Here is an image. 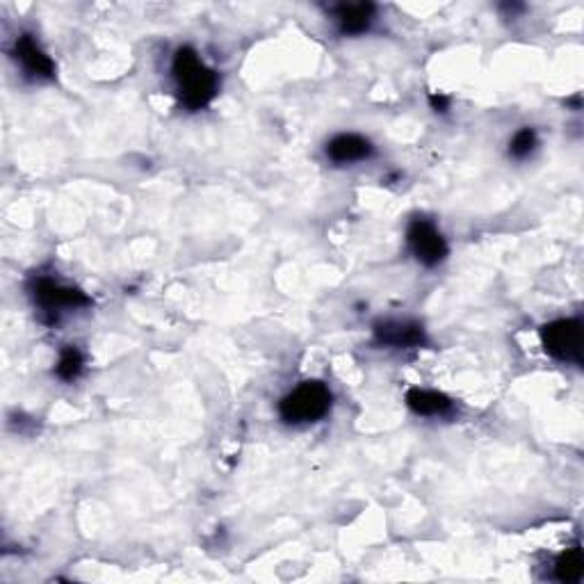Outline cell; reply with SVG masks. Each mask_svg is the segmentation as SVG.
<instances>
[{
    "mask_svg": "<svg viewBox=\"0 0 584 584\" xmlns=\"http://www.w3.org/2000/svg\"><path fill=\"white\" fill-rule=\"evenodd\" d=\"M172 73L176 80L178 99L188 110H204L215 99L219 89L217 71L199 58L192 46H181L174 55Z\"/></svg>",
    "mask_w": 584,
    "mask_h": 584,
    "instance_id": "6da1fadb",
    "label": "cell"
},
{
    "mask_svg": "<svg viewBox=\"0 0 584 584\" xmlns=\"http://www.w3.org/2000/svg\"><path fill=\"white\" fill-rule=\"evenodd\" d=\"M331 404H334V395H331L329 386L318 379H308L292 388L279 402V416L286 425H311L327 416Z\"/></svg>",
    "mask_w": 584,
    "mask_h": 584,
    "instance_id": "7a4b0ae2",
    "label": "cell"
},
{
    "mask_svg": "<svg viewBox=\"0 0 584 584\" xmlns=\"http://www.w3.org/2000/svg\"><path fill=\"white\" fill-rule=\"evenodd\" d=\"M541 345L546 354L553 356L555 361L562 363H582V347H584V331L578 318H562L548 322L541 329Z\"/></svg>",
    "mask_w": 584,
    "mask_h": 584,
    "instance_id": "3957f363",
    "label": "cell"
},
{
    "mask_svg": "<svg viewBox=\"0 0 584 584\" xmlns=\"http://www.w3.org/2000/svg\"><path fill=\"white\" fill-rule=\"evenodd\" d=\"M32 299H35L39 311L51 315V318H58L60 313L78 311V308L92 304V299H89L83 290L48 277H42L32 283Z\"/></svg>",
    "mask_w": 584,
    "mask_h": 584,
    "instance_id": "277c9868",
    "label": "cell"
},
{
    "mask_svg": "<svg viewBox=\"0 0 584 584\" xmlns=\"http://www.w3.org/2000/svg\"><path fill=\"white\" fill-rule=\"evenodd\" d=\"M407 245L413 258L425 267L441 265L450 254L448 240L436 229V224L425 217H413L409 222Z\"/></svg>",
    "mask_w": 584,
    "mask_h": 584,
    "instance_id": "5b68a950",
    "label": "cell"
},
{
    "mask_svg": "<svg viewBox=\"0 0 584 584\" xmlns=\"http://www.w3.org/2000/svg\"><path fill=\"white\" fill-rule=\"evenodd\" d=\"M375 343L388 350H416L427 345L423 324L411 320H381L372 327Z\"/></svg>",
    "mask_w": 584,
    "mask_h": 584,
    "instance_id": "8992f818",
    "label": "cell"
},
{
    "mask_svg": "<svg viewBox=\"0 0 584 584\" xmlns=\"http://www.w3.org/2000/svg\"><path fill=\"white\" fill-rule=\"evenodd\" d=\"M14 60L21 64L23 73L32 80H53L55 62L48 58L39 42L32 35H21L14 42Z\"/></svg>",
    "mask_w": 584,
    "mask_h": 584,
    "instance_id": "52a82bcc",
    "label": "cell"
},
{
    "mask_svg": "<svg viewBox=\"0 0 584 584\" xmlns=\"http://www.w3.org/2000/svg\"><path fill=\"white\" fill-rule=\"evenodd\" d=\"M375 153V146L363 135L356 133H340L331 137L327 144V158L336 165H352V162H363Z\"/></svg>",
    "mask_w": 584,
    "mask_h": 584,
    "instance_id": "ba28073f",
    "label": "cell"
},
{
    "mask_svg": "<svg viewBox=\"0 0 584 584\" xmlns=\"http://www.w3.org/2000/svg\"><path fill=\"white\" fill-rule=\"evenodd\" d=\"M334 21L340 35L356 37L368 32L372 21H375V5L370 3H350L334 7Z\"/></svg>",
    "mask_w": 584,
    "mask_h": 584,
    "instance_id": "9c48e42d",
    "label": "cell"
},
{
    "mask_svg": "<svg viewBox=\"0 0 584 584\" xmlns=\"http://www.w3.org/2000/svg\"><path fill=\"white\" fill-rule=\"evenodd\" d=\"M407 404L416 416L425 418L448 416L454 407L448 395L432 391V388H411L407 391Z\"/></svg>",
    "mask_w": 584,
    "mask_h": 584,
    "instance_id": "30bf717a",
    "label": "cell"
},
{
    "mask_svg": "<svg viewBox=\"0 0 584 584\" xmlns=\"http://www.w3.org/2000/svg\"><path fill=\"white\" fill-rule=\"evenodd\" d=\"M85 370V356L78 347L67 345L58 356V363H55V375L62 381H76Z\"/></svg>",
    "mask_w": 584,
    "mask_h": 584,
    "instance_id": "8fae6325",
    "label": "cell"
},
{
    "mask_svg": "<svg viewBox=\"0 0 584 584\" xmlns=\"http://www.w3.org/2000/svg\"><path fill=\"white\" fill-rule=\"evenodd\" d=\"M582 573H584V562H582V553L578 548L566 550V553L557 557L555 575H557L559 582H564V584L580 582Z\"/></svg>",
    "mask_w": 584,
    "mask_h": 584,
    "instance_id": "7c38bea8",
    "label": "cell"
},
{
    "mask_svg": "<svg viewBox=\"0 0 584 584\" xmlns=\"http://www.w3.org/2000/svg\"><path fill=\"white\" fill-rule=\"evenodd\" d=\"M539 146V137L534 128H521L509 142V156L514 160H525L530 158Z\"/></svg>",
    "mask_w": 584,
    "mask_h": 584,
    "instance_id": "4fadbf2b",
    "label": "cell"
},
{
    "mask_svg": "<svg viewBox=\"0 0 584 584\" xmlns=\"http://www.w3.org/2000/svg\"><path fill=\"white\" fill-rule=\"evenodd\" d=\"M432 105H434V110H436V112H445V110H448L450 101L445 99V96H441V94H438V96L434 94V96H432Z\"/></svg>",
    "mask_w": 584,
    "mask_h": 584,
    "instance_id": "5bb4252c",
    "label": "cell"
}]
</instances>
